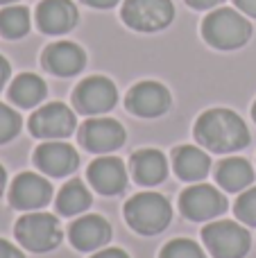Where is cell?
<instances>
[{
    "mask_svg": "<svg viewBox=\"0 0 256 258\" xmlns=\"http://www.w3.org/2000/svg\"><path fill=\"white\" fill-rule=\"evenodd\" d=\"M14 233H16L18 242L30 251H50L61 240V229H59L54 215L50 213L23 215L16 222Z\"/></svg>",
    "mask_w": 256,
    "mask_h": 258,
    "instance_id": "4",
    "label": "cell"
},
{
    "mask_svg": "<svg viewBox=\"0 0 256 258\" xmlns=\"http://www.w3.org/2000/svg\"><path fill=\"white\" fill-rule=\"evenodd\" d=\"M0 258H25V256H23L12 242L0 240Z\"/></svg>",
    "mask_w": 256,
    "mask_h": 258,
    "instance_id": "27",
    "label": "cell"
},
{
    "mask_svg": "<svg viewBox=\"0 0 256 258\" xmlns=\"http://www.w3.org/2000/svg\"><path fill=\"white\" fill-rule=\"evenodd\" d=\"M30 32V12L25 7H5L0 12V34L5 39H21Z\"/></svg>",
    "mask_w": 256,
    "mask_h": 258,
    "instance_id": "23",
    "label": "cell"
},
{
    "mask_svg": "<svg viewBox=\"0 0 256 258\" xmlns=\"http://www.w3.org/2000/svg\"><path fill=\"white\" fill-rule=\"evenodd\" d=\"M181 213L193 222L213 220L227 211V200L213 186H190L181 192Z\"/></svg>",
    "mask_w": 256,
    "mask_h": 258,
    "instance_id": "8",
    "label": "cell"
},
{
    "mask_svg": "<svg viewBox=\"0 0 256 258\" xmlns=\"http://www.w3.org/2000/svg\"><path fill=\"white\" fill-rule=\"evenodd\" d=\"M209 168H211V159L200 147L184 145L175 150V170L184 181H200L209 174Z\"/></svg>",
    "mask_w": 256,
    "mask_h": 258,
    "instance_id": "19",
    "label": "cell"
},
{
    "mask_svg": "<svg viewBox=\"0 0 256 258\" xmlns=\"http://www.w3.org/2000/svg\"><path fill=\"white\" fill-rule=\"evenodd\" d=\"M36 23L45 34H63L77 23V9L71 0H41Z\"/></svg>",
    "mask_w": 256,
    "mask_h": 258,
    "instance_id": "16",
    "label": "cell"
},
{
    "mask_svg": "<svg viewBox=\"0 0 256 258\" xmlns=\"http://www.w3.org/2000/svg\"><path fill=\"white\" fill-rule=\"evenodd\" d=\"M234 3L240 12H245V14H249V16L256 18V0H234Z\"/></svg>",
    "mask_w": 256,
    "mask_h": 258,
    "instance_id": "29",
    "label": "cell"
},
{
    "mask_svg": "<svg viewBox=\"0 0 256 258\" xmlns=\"http://www.w3.org/2000/svg\"><path fill=\"white\" fill-rule=\"evenodd\" d=\"M5 181H7V174H5V168L0 165V192L5 190Z\"/></svg>",
    "mask_w": 256,
    "mask_h": 258,
    "instance_id": "33",
    "label": "cell"
},
{
    "mask_svg": "<svg viewBox=\"0 0 256 258\" xmlns=\"http://www.w3.org/2000/svg\"><path fill=\"white\" fill-rule=\"evenodd\" d=\"M111 238V227L100 215H84L71 224V242L80 251H93L107 245Z\"/></svg>",
    "mask_w": 256,
    "mask_h": 258,
    "instance_id": "17",
    "label": "cell"
},
{
    "mask_svg": "<svg viewBox=\"0 0 256 258\" xmlns=\"http://www.w3.org/2000/svg\"><path fill=\"white\" fill-rule=\"evenodd\" d=\"M216 177H218V183H220L225 190L236 192V190L247 188L249 183L254 181V170L245 159L234 156V159H225L218 165Z\"/></svg>",
    "mask_w": 256,
    "mask_h": 258,
    "instance_id": "20",
    "label": "cell"
},
{
    "mask_svg": "<svg viewBox=\"0 0 256 258\" xmlns=\"http://www.w3.org/2000/svg\"><path fill=\"white\" fill-rule=\"evenodd\" d=\"M52 197V188L43 177L34 172H23L14 179L12 186V204L23 211H36L45 206Z\"/></svg>",
    "mask_w": 256,
    "mask_h": 258,
    "instance_id": "12",
    "label": "cell"
},
{
    "mask_svg": "<svg viewBox=\"0 0 256 258\" xmlns=\"http://www.w3.org/2000/svg\"><path fill=\"white\" fill-rule=\"evenodd\" d=\"M236 215L238 220L256 227V188H249L236 200Z\"/></svg>",
    "mask_w": 256,
    "mask_h": 258,
    "instance_id": "26",
    "label": "cell"
},
{
    "mask_svg": "<svg viewBox=\"0 0 256 258\" xmlns=\"http://www.w3.org/2000/svg\"><path fill=\"white\" fill-rule=\"evenodd\" d=\"M86 5H91V7H98V9H107V7H113V5L118 3V0H84Z\"/></svg>",
    "mask_w": 256,
    "mask_h": 258,
    "instance_id": "32",
    "label": "cell"
},
{
    "mask_svg": "<svg viewBox=\"0 0 256 258\" xmlns=\"http://www.w3.org/2000/svg\"><path fill=\"white\" fill-rule=\"evenodd\" d=\"M170 107V93L159 82H141L127 93V109L141 118H157Z\"/></svg>",
    "mask_w": 256,
    "mask_h": 258,
    "instance_id": "11",
    "label": "cell"
},
{
    "mask_svg": "<svg viewBox=\"0 0 256 258\" xmlns=\"http://www.w3.org/2000/svg\"><path fill=\"white\" fill-rule=\"evenodd\" d=\"M161 258H207L204 251L200 249L198 242L193 240H172L163 247L161 251Z\"/></svg>",
    "mask_w": 256,
    "mask_h": 258,
    "instance_id": "24",
    "label": "cell"
},
{
    "mask_svg": "<svg viewBox=\"0 0 256 258\" xmlns=\"http://www.w3.org/2000/svg\"><path fill=\"white\" fill-rule=\"evenodd\" d=\"M9 80V63L5 57H0V89L5 86V82Z\"/></svg>",
    "mask_w": 256,
    "mask_h": 258,
    "instance_id": "31",
    "label": "cell"
},
{
    "mask_svg": "<svg viewBox=\"0 0 256 258\" xmlns=\"http://www.w3.org/2000/svg\"><path fill=\"white\" fill-rule=\"evenodd\" d=\"M252 113H254V120H256V102H254V109H252Z\"/></svg>",
    "mask_w": 256,
    "mask_h": 258,
    "instance_id": "35",
    "label": "cell"
},
{
    "mask_svg": "<svg viewBox=\"0 0 256 258\" xmlns=\"http://www.w3.org/2000/svg\"><path fill=\"white\" fill-rule=\"evenodd\" d=\"M34 163L45 174H50V177H66V174H71L77 168L80 156L66 143L50 141V143H43L41 147H36Z\"/></svg>",
    "mask_w": 256,
    "mask_h": 258,
    "instance_id": "14",
    "label": "cell"
},
{
    "mask_svg": "<svg viewBox=\"0 0 256 258\" xmlns=\"http://www.w3.org/2000/svg\"><path fill=\"white\" fill-rule=\"evenodd\" d=\"M80 141L91 152H111L125 143V129L113 118H91L82 125Z\"/></svg>",
    "mask_w": 256,
    "mask_h": 258,
    "instance_id": "9",
    "label": "cell"
},
{
    "mask_svg": "<svg viewBox=\"0 0 256 258\" xmlns=\"http://www.w3.org/2000/svg\"><path fill=\"white\" fill-rule=\"evenodd\" d=\"M75 107L82 113H104L116 104V86L107 77H89L75 89Z\"/></svg>",
    "mask_w": 256,
    "mask_h": 258,
    "instance_id": "10",
    "label": "cell"
},
{
    "mask_svg": "<svg viewBox=\"0 0 256 258\" xmlns=\"http://www.w3.org/2000/svg\"><path fill=\"white\" fill-rule=\"evenodd\" d=\"M186 3L195 9H211V7H216L218 3H222V0H186Z\"/></svg>",
    "mask_w": 256,
    "mask_h": 258,
    "instance_id": "30",
    "label": "cell"
},
{
    "mask_svg": "<svg viewBox=\"0 0 256 258\" xmlns=\"http://www.w3.org/2000/svg\"><path fill=\"white\" fill-rule=\"evenodd\" d=\"M9 98L18 107L30 109L45 98V82L41 77L32 75V73H23L9 86Z\"/></svg>",
    "mask_w": 256,
    "mask_h": 258,
    "instance_id": "21",
    "label": "cell"
},
{
    "mask_svg": "<svg viewBox=\"0 0 256 258\" xmlns=\"http://www.w3.org/2000/svg\"><path fill=\"white\" fill-rule=\"evenodd\" d=\"M21 132V116L7 104L0 102V145L12 141L16 134Z\"/></svg>",
    "mask_w": 256,
    "mask_h": 258,
    "instance_id": "25",
    "label": "cell"
},
{
    "mask_svg": "<svg viewBox=\"0 0 256 258\" xmlns=\"http://www.w3.org/2000/svg\"><path fill=\"white\" fill-rule=\"evenodd\" d=\"M175 7L170 0H125L122 21L139 32H157L170 25Z\"/></svg>",
    "mask_w": 256,
    "mask_h": 258,
    "instance_id": "6",
    "label": "cell"
},
{
    "mask_svg": "<svg viewBox=\"0 0 256 258\" xmlns=\"http://www.w3.org/2000/svg\"><path fill=\"white\" fill-rule=\"evenodd\" d=\"M132 172L141 186H157L166 179L168 163L159 150H139L132 156Z\"/></svg>",
    "mask_w": 256,
    "mask_h": 258,
    "instance_id": "18",
    "label": "cell"
},
{
    "mask_svg": "<svg viewBox=\"0 0 256 258\" xmlns=\"http://www.w3.org/2000/svg\"><path fill=\"white\" fill-rule=\"evenodd\" d=\"M86 54L80 45L71 43V41H61V43H52L45 48L43 52V66L50 73L59 77H71L84 68Z\"/></svg>",
    "mask_w": 256,
    "mask_h": 258,
    "instance_id": "15",
    "label": "cell"
},
{
    "mask_svg": "<svg viewBox=\"0 0 256 258\" xmlns=\"http://www.w3.org/2000/svg\"><path fill=\"white\" fill-rule=\"evenodd\" d=\"M204 245L216 258H243L249 251L252 238L247 229L236 222H211L202 231Z\"/></svg>",
    "mask_w": 256,
    "mask_h": 258,
    "instance_id": "5",
    "label": "cell"
},
{
    "mask_svg": "<svg viewBox=\"0 0 256 258\" xmlns=\"http://www.w3.org/2000/svg\"><path fill=\"white\" fill-rule=\"evenodd\" d=\"M195 138L200 145L218 154L243 150L249 143V132L243 118L229 109H211L195 122Z\"/></svg>",
    "mask_w": 256,
    "mask_h": 258,
    "instance_id": "1",
    "label": "cell"
},
{
    "mask_svg": "<svg viewBox=\"0 0 256 258\" xmlns=\"http://www.w3.org/2000/svg\"><path fill=\"white\" fill-rule=\"evenodd\" d=\"M9 3H16V0H0V5H9Z\"/></svg>",
    "mask_w": 256,
    "mask_h": 258,
    "instance_id": "34",
    "label": "cell"
},
{
    "mask_svg": "<svg viewBox=\"0 0 256 258\" xmlns=\"http://www.w3.org/2000/svg\"><path fill=\"white\" fill-rule=\"evenodd\" d=\"M202 34L213 48L220 50H234L240 48L252 36V25L247 18H243L236 9H216L204 18Z\"/></svg>",
    "mask_w": 256,
    "mask_h": 258,
    "instance_id": "2",
    "label": "cell"
},
{
    "mask_svg": "<svg viewBox=\"0 0 256 258\" xmlns=\"http://www.w3.org/2000/svg\"><path fill=\"white\" fill-rule=\"evenodd\" d=\"M75 113L66 107L63 102H50L41 107L34 116L30 118V129L36 138H66L75 132Z\"/></svg>",
    "mask_w": 256,
    "mask_h": 258,
    "instance_id": "7",
    "label": "cell"
},
{
    "mask_svg": "<svg viewBox=\"0 0 256 258\" xmlns=\"http://www.w3.org/2000/svg\"><path fill=\"white\" fill-rule=\"evenodd\" d=\"M91 258H130V256H127L122 249H116V247H109V249L98 251V254L91 256Z\"/></svg>",
    "mask_w": 256,
    "mask_h": 258,
    "instance_id": "28",
    "label": "cell"
},
{
    "mask_svg": "<svg viewBox=\"0 0 256 258\" xmlns=\"http://www.w3.org/2000/svg\"><path fill=\"white\" fill-rule=\"evenodd\" d=\"M89 204H91V192L77 179L68 181L57 195V211L61 215H77L89 209Z\"/></svg>",
    "mask_w": 256,
    "mask_h": 258,
    "instance_id": "22",
    "label": "cell"
},
{
    "mask_svg": "<svg viewBox=\"0 0 256 258\" xmlns=\"http://www.w3.org/2000/svg\"><path fill=\"white\" fill-rule=\"evenodd\" d=\"M125 218L134 231L154 236L170 224L172 211L166 197L159 192H139L125 204Z\"/></svg>",
    "mask_w": 256,
    "mask_h": 258,
    "instance_id": "3",
    "label": "cell"
},
{
    "mask_svg": "<svg viewBox=\"0 0 256 258\" xmlns=\"http://www.w3.org/2000/svg\"><path fill=\"white\" fill-rule=\"evenodd\" d=\"M91 186L102 195H118L127 186V170L118 156H102L95 159L89 168Z\"/></svg>",
    "mask_w": 256,
    "mask_h": 258,
    "instance_id": "13",
    "label": "cell"
}]
</instances>
